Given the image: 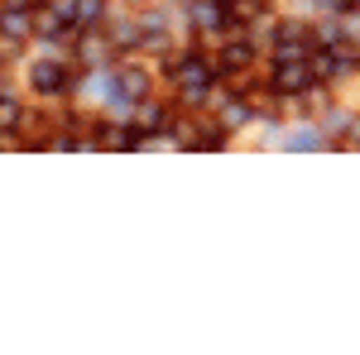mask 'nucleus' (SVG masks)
Instances as JSON below:
<instances>
[{"instance_id": "6e6552de", "label": "nucleus", "mask_w": 360, "mask_h": 355, "mask_svg": "<svg viewBox=\"0 0 360 355\" xmlns=\"http://www.w3.org/2000/svg\"><path fill=\"white\" fill-rule=\"evenodd\" d=\"M356 139H360V120H356Z\"/></svg>"}, {"instance_id": "f03ea898", "label": "nucleus", "mask_w": 360, "mask_h": 355, "mask_svg": "<svg viewBox=\"0 0 360 355\" xmlns=\"http://www.w3.org/2000/svg\"><path fill=\"white\" fill-rule=\"evenodd\" d=\"M34 86L49 91V96L63 91V86H68V67H58V63H39V67H34Z\"/></svg>"}, {"instance_id": "0eeeda50", "label": "nucleus", "mask_w": 360, "mask_h": 355, "mask_svg": "<svg viewBox=\"0 0 360 355\" xmlns=\"http://www.w3.org/2000/svg\"><path fill=\"white\" fill-rule=\"evenodd\" d=\"M0 125H20V106L10 96H0Z\"/></svg>"}, {"instance_id": "20e7f679", "label": "nucleus", "mask_w": 360, "mask_h": 355, "mask_svg": "<svg viewBox=\"0 0 360 355\" xmlns=\"http://www.w3.org/2000/svg\"><path fill=\"white\" fill-rule=\"evenodd\" d=\"M212 82V67L202 63V58H188L183 67H178V86H207Z\"/></svg>"}, {"instance_id": "7ed1b4c3", "label": "nucleus", "mask_w": 360, "mask_h": 355, "mask_svg": "<svg viewBox=\"0 0 360 355\" xmlns=\"http://www.w3.org/2000/svg\"><path fill=\"white\" fill-rule=\"evenodd\" d=\"M63 20H72V25H96V20H101V0H68V5H63Z\"/></svg>"}, {"instance_id": "39448f33", "label": "nucleus", "mask_w": 360, "mask_h": 355, "mask_svg": "<svg viewBox=\"0 0 360 355\" xmlns=\"http://www.w3.org/2000/svg\"><path fill=\"white\" fill-rule=\"evenodd\" d=\"M250 58H255V49H250L245 39H236V44H226V49H221V67H226V72H236V67H250Z\"/></svg>"}, {"instance_id": "f257e3e1", "label": "nucleus", "mask_w": 360, "mask_h": 355, "mask_svg": "<svg viewBox=\"0 0 360 355\" xmlns=\"http://www.w3.org/2000/svg\"><path fill=\"white\" fill-rule=\"evenodd\" d=\"M274 86L278 91H307L312 86V67H307L303 58H278V72H274Z\"/></svg>"}, {"instance_id": "423d86ee", "label": "nucleus", "mask_w": 360, "mask_h": 355, "mask_svg": "<svg viewBox=\"0 0 360 355\" xmlns=\"http://www.w3.org/2000/svg\"><path fill=\"white\" fill-rule=\"evenodd\" d=\"M20 10H25V5H10V15L0 20V29H5V34H15V39H20V34H29V20L20 15Z\"/></svg>"}]
</instances>
